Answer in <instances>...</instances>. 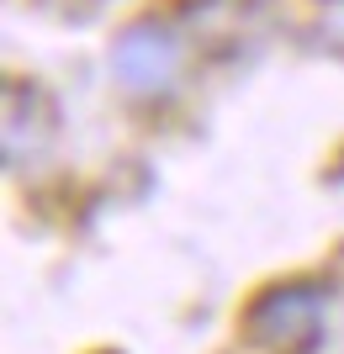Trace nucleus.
<instances>
[{"label": "nucleus", "mask_w": 344, "mask_h": 354, "mask_svg": "<svg viewBox=\"0 0 344 354\" xmlns=\"http://www.w3.org/2000/svg\"><path fill=\"white\" fill-rule=\"evenodd\" d=\"M323 323H329V286L307 275L255 291L249 307L239 312L244 344L265 354H313L323 344Z\"/></svg>", "instance_id": "nucleus-1"}, {"label": "nucleus", "mask_w": 344, "mask_h": 354, "mask_svg": "<svg viewBox=\"0 0 344 354\" xmlns=\"http://www.w3.org/2000/svg\"><path fill=\"white\" fill-rule=\"evenodd\" d=\"M323 32L334 37V48H344V0H329V11H323Z\"/></svg>", "instance_id": "nucleus-3"}, {"label": "nucleus", "mask_w": 344, "mask_h": 354, "mask_svg": "<svg viewBox=\"0 0 344 354\" xmlns=\"http://www.w3.org/2000/svg\"><path fill=\"white\" fill-rule=\"evenodd\" d=\"M180 64H185V53H180L175 32L159 21H133L111 43V69L133 95H165L180 80Z\"/></svg>", "instance_id": "nucleus-2"}]
</instances>
